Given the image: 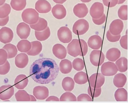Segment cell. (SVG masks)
Masks as SVG:
<instances>
[{
  "label": "cell",
  "instance_id": "obj_1",
  "mask_svg": "<svg viewBox=\"0 0 128 103\" xmlns=\"http://www.w3.org/2000/svg\"><path fill=\"white\" fill-rule=\"evenodd\" d=\"M60 68L55 61L50 58H42L36 60L30 66V74L36 83L48 84L57 77Z\"/></svg>",
  "mask_w": 128,
  "mask_h": 103
},
{
  "label": "cell",
  "instance_id": "obj_2",
  "mask_svg": "<svg viewBox=\"0 0 128 103\" xmlns=\"http://www.w3.org/2000/svg\"><path fill=\"white\" fill-rule=\"evenodd\" d=\"M22 18L25 22L30 25L35 24L38 21V13L32 8H27L24 10L22 15Z\"/></svg>",
  "mask_w": 128,
  "mask_h": 103
},
{
  "label": "cell",
  "instance_id": "obj_3",
  "mask_svg": "<svg viewBox=\"0 0 128 103\" xmlns=\"http://www.w3.org/2000/svg\"><path fill=\"white\" fill-rule=\"evenodd\" d=\"M89 27V23L86 20L84 19H80L74 23L72 27V31L77 35H82L87 32Z\"/></svg>",
  "mask_w": 128,
  "mask_h": 103
},
{
  "label": "cell",
  "instance_id": "obj_4",
  "mask_svg": "<svg viewBox=\"0 0 128 103\" xmlns=\"http://www.w3.org/2000/svg\"><path fill=\"white\" fill-rule=\"evenodd\" d=\"M68 54L74 57L79 56L81 53V47L79 39H74L68 44L67 47Z\"/></svg>",
  "mask_w": 128,
  "mask_h": 103
},
{
  "label": "cell",
  "instance_id": "obj_5",
  "mask_svg": "<svg viewBox=\"0 0 128 103\" xmlns=\"http://www.w3.org/2000/svg\"><path fill=\"white\" fill-rule=\"evenodd\" d=\"M105 60V55L100 50H94L90 55L91 63L94 66L99 67L102 65Z\"/></svg>",
  "mask_w": 128,
  "mask_h": 103
},
{
  "label": "cell",
  "instance_id": "obj_6",
  "mask_svg": "<svg viewBox=\"0 0 128 103\" xmlns=\"http://www.w3.org/2000/svg\"><path fill=\"white\" fill-rule=\"evenodd\" d=\"M101 71L102 74L104 76H112L115 75L118 72V70L114 63L108 62L102 65Z\"/></svg>",
  "mask_w": 128,
  "mask_h": 103
},
{
  "label": "cell",
  "instance_id": "obj_7",
  "mask_svg": "<svg viewBox=\"0 0 128 103\" xmlns=\"http://www.w3.org/2000/svg\"><path fill=\"white\" fill-rule=\"evenodd\" d=\"M57 35L60 41L64 43H69L72 39V32L68 27L66 26L61 27L58 31Z\"/></svg>",
  "mask_w": 128,
  "mask_h": 103
},
{
  "label": "cell",
  "instance_id": "obj_8",
  "mask_svg": "<svg viewBox=\"0 0 128 103\" xmlns=\"http://www.w3.org/2000/svg\"><path fill=\"white\" fill-rule=\"evenodd\" d=\"M89 82L92 87L96 88H101L105 82V77L102 74L96 73L90 77Z\"/></svg>",
  "mask_w": 128,
  "mask_h": 103
},
{
  "label": "cell",
  "instance_id": "obj_9",
  "mask_svg": "<svg viewBox=\"0 0 128 103\" xmlns=\"http://www.w3.org/2000/svg\"><path fill=\"white\" fill-rule=\"evenodd\" d=\"M14 36V33L10 28L6 27L0 29V41L5 44L10 42Z\"/></svg>",
  "mask_w": 128,
  "mask_h": 103
},
{
  "label": "cell",
  "instance_id": "obj_10",
  "mask_svg": "<svg viewBox=\"0 0 128 103\" xmlns=\"http://www.w3.org/2000/svg\"><path fill=\"white\" fill-rule=\"evenodd\" d=\"M104 11L103 4L99 2H96L92 6L90 10V13L92 18L98 19L103 15Z\"/></svg>",
  "mask_w": 128,
  "mask_h": 103
},
{
  "label": "cell",
  "instance_id": "obj_11",
  "mask_svg": "<svg viewBox=\"0 0 128 103\" xmlns=\"http://www.w3.org/2000/svg\"><path fill=\"white\" fill-rule=\"evenodd\" d=\"M14 88L12 85H5L0 87V99L3 101L8 100L14 95Z\"/></svg>",
  "mask_w": 128,
  "mask_h": 103
},
{
  "label": "cell",
  "instance_id": "obj_12",
  "mask_svg": "<svg viewBox=\"0 0 128 103\" xmlns=\"http://www.w3.org/2000/svg\"><path fill=\"white\" fill-rule=\"evenodd\" d=\"M33 94L37 99L43 100L48 97L49 92L48 89L46 87L38 86L34 88Z\"/></svg>",
  "mask_w": 128,
  "mask_h": 103
},
{
  "label": "cell",
  "instance_id": "obj_13",
  "mask_svg": "<svg viewBox=\"0 0 128 103\" xmlns=\"http://www.w3.org/2000/svg\"><path fill=\"white\" fill-rule=\"evenodd\" d=\"M31 29L29 25L25 23H20L16 28V33L21 39H26L29 36Z\"/></svg>",
  "mask_w": 128,
  "mask_h": 103
},
{
  "label": "cell",
  "instance_id": "obj_14",
  "mask_svg": "<svg viewBox=\"0 0 128 103\" xmlns=\"http://www.w3.org/2000/svg\"><path fill=\"white\" fill-rule=\"evenodd\" d=\"M52 8L50 4L46 0H38L35 5V9L40 13H48L50 11Z\"/></svg>",
  "mask_w": 128,
  "mask_h": 103
},
{
  "label": "cell",
  "instance_id": "obj_15",
  "mask_svg": "<svg viewBox=\"0 0 128 103\" xmlns=\"http://www.w3.org/2000/svg\"><path fill=\"white\" fill-rule=\"evenodd\" d=\"M124 24L122 21L119 19L115 20L110 24L109 31L112 35H118L120 34L123 30Z\"/></svg>",
  "mask_w": 128,
  "mask_h": 103
},
{
  "label": "cell",
  "instance_id": "obj_16",
  "mask_svg": "<svg viewBox=\"0 0 128 103\" xmlns=\"http://www.w3.org/2000/svg\"><path fill=\"white\" fill-rule=\"evenodd\" d=\"M73 11L76 17L79 18H82L87 15L88 13V9L85 4L79 3L74 6Z\"/></svg>",
  "mask_w": 128,
  "mask_h": 103
},
{
  "label": "cell",
  "instance_id": "obj_17",
  "mask_svg": "<svg viewBox=\"0 0 128 103\" xmlns=\"http://www.w3.org/2000/svg\"><path fill=\"white\" fill-rule=\"evenodd\" d=\"M52 52L56 57L60 60L65 58L67 54L66 48L60 44H56L54 46Z\"/></svg>",
  "mask_w": 128,
  "mask_h": 103
},
{
  "label": "cell",
  "instance_id": "obj_18",
  "mask_svg": "<svg viewBox=\"0 0 128 103\" xmlns=\"http://www.w3.org/2000/svg\"><path fill=\"white\" fill-rule=\"evenodd\" d=\"M52 12L54 16L58 19H62L66 17V11L62 5L56 4L52 8Z\"/></svg>",
  "mask_w": 128,
  "mask_h": 103
},
{
  "label": "cell",
  "instance_id": "obj_19",
  "mask_svg": "<svg viewBox=\"0 0 128 103\" xmlns=\"http://www.w3.org/2000/svg\"><path fill=\"white\" fill-rule=\"evenodd\" d=\"M89 47L94 50H98L102 47V40L101 37L98 35L91 36L89 39L88 42Z\"/></svg>",
  "mask_w": 128,
  "mask_h": 103
},
{
  "label": "cell",
  "instance_id": "obj_20",
  "mask_svg": "<svg viewBox=\"0 0 128 103\" xmlns=\"http://www.w3.org/2000/svg\"><path fill=\"white\" fill-rule=\"evenodd\" d=\"M29 59L28 56L25 53L18 54L15 58V64L17 67L20 69H24L28 64Z\"/></svg>",
  "mask_w": 128,
  "mask_h": 103
},
{
  "label": "cell",
  "instance_id": "obj_21",
  "mask_svg": "<svg viewBox=\"0 0 128 103\" xmlns=\"http://www.w3.org/2000/svg\"><path fill=\"white\" fill-rule=\"evenodd\" d=\"M28 83V80L27 77L24 75L20 74L16 78L14 86L18 89L23 90L27 86Z\"/></svg>",
  "mask_w": 128,
  "mask_h": 103
},
{
  "label": "cell",
  "instance_id": "obj_22",
  "mask_svg": "<svg viewBox=\"0 0 128 103\" xmlns=\"http://www.w3.org/2000/svg\"><path fill=\"white\" fill-rule=\"evenodd\" d=\"M121 53L120 50L116 48H112L109 49L106 54V58L109 61L114 62L120 57Z\"/></svg>",
  "mask_w": 128,
  "mask_h": 103
},
{
  "label": "cell",
  "instance_id": "obj_23",
  "mask_svg": "<svg viewBox=\"0 0 128 103\" xmlns=\"http://www.w3.org/2000/svg\"><path fill=\"white\" fill-rule=\"evenodd\" d=\"M32 47L30 50L26 53L28 56H34L39 55L42 49L41 43L38 41H35L31 42Z\"/></svg>",
  "mask_w": 128,
  "mask_h": 103
},
{
  "label": "cell",
  "instance_id": "obj_24",
  "mask_svg": "<svg viewBox=\"0 0 128 103\" xmlns=\"http://www.w3.org/2000/svg\"><path fill=\"white\" fill-rule=\"evenodd\" d=\"M127 78L124 74L119 73L114 77L113 83L114 86L118 88H122L125 86L127 81Z\"/></svg>",
  "mask_w": 128,
  "mask_h": 103
},
{
  "label": "cell",
  "instance_id": "obj_25",
  "mask_svg": "<svg viewBox=\"0 0 128 103\" xmlns=\"http://www.w3.org/2000/svg\"><path fill=\"white\" fill-rule=\"evenodd\" d=\"M72 62L67 59L62 60L60 64V69L61 72L64 74L70 73L72 71Z\"/></svg>",
  "mask_w": 128,
  "mask_h": 103
},
{
  "label": "cell",
  "instance_id": "obj_26",
  "mask_svg": "<svg viewBox=\"0 0 128 103\" xmlns=\"http://www.w3.org/2000/svg\"><path fill=\"white\" fill-rule=\"evenodd\" d=\"M48 26V22L44 19L39 17L38 21L35 24L30 25L31 28L35 31H40L46 29Z\"/></svg>",
  "mask_w": 128,
  "mask_h": 103
},
{
  "label": "cell",
  "instance_id": "obj_27",
  "mask_svg": "<svg viewBox=\"0 0 128 103\" xmlns=\"http://www.w3.org/2000/svg\"><path fill=\"white\" fill-rule=\"evenodd\" d=\"M114 96L115 100L117 101L126 102L128 101V92L124 88L118 89L115 92Z\"/></svg>",
  "mask_w": 128,
  "mask_h": 103
},
{
  "label": "cell",
  "instance_id": "obj_28",
  "mask_svg": "<svg viewBox=\"0 0 128 103\" xmlns=\"http://www.w3.org/2000/svg\"><path fill=\"white\" fill-rule=\"evenodd\" d=\"M31 43L27 40H22L18 43L17 47L18 51L22 53H27L31 49Z\"/></svg>",
  "mask_w": 128,
  "mask_h": 103
},
{
  "label": "cell",
  "instance_id": "obj_29",
  "mask_svg": "<svg viewBox=\"0 0 128 103\" xmlns=\"http://www.w3.org/2000/svg\"><path fill=\"white\" fill-rule=\"evenodd\" d=\"M74 79L76 83L80 85L86 84L88 81L87 74L83 72L77 73L74 75Z\"/></svg>",
  "mask_w": 128,
  "mask_h": 103
},
{
  "label": "cell",
  "instance_id": "obj_30",
  "mask_svg": "<svg viewBox=\"0 0 128 103\" xmlns=\"http://www.w3.org/2000/svg\"><path fill=\"white\" fill-rule=\"evenodd\" d=\"M62 85L63 89L65 91L71 92L74 88L75 83L72 78L66 77L63 79Z\"/></svg>",
  "mask_w": 128,
  "mask_h": 103
},
{
  "label": "cell",
  "instance_id": "obj_31",
  "mask_svg": "<svg viewBox=\"0 0 128 103\" xmlns=\"http://www.w3.org/2000/svg\"><path fill=\"white\" fill-rule=\"evenodd\" d=\"M51 32L48 27L45 30L40 31H35V35L37 40L40 41H45L50 36Z\"/></svg>",
  "mask_w": 128,
  "mask_h": 103
},
{
  "label": "cell",
  "instance_id": "obj_32",
  "mask_svg": "<svg viewBox=\"0 0 128 103\" xmlns=\"http://www.w3.org/2000/svg\"><path fill=\"white\" fill-rule=\"evenodd\" d=\"M116 61L115 64L118 71L122 73L127 71L128 69V61L127 58L124 57H122Z\"/></svg>",
  "mask_w": 128,
  "mask_h": 103
},
{
  "label": "cell",
  "instance_id": "obj_33",
  "mask_svg": "<svg viewBox=\"0 0 128 103\" xmlns=\"http://www.w3.org/2000/svg\"><path fill=\"white\" fill-rule=\"evenodd\" d=\"M3 49L6 51L8 55V59L13 58L16 56L18 53V50L16 46L11 43L5 45Z\"/></svg>",
  "mask_w": 128,
  "mask_h": 103
},
{
  "label": "cell",
  "instance_id": "obj_34",
  "mask_svg": "<svg viewBox=\"0 0 128 103\" xmlns=\"http://www.w3.org/2000/svg\"><path fill=\"white\" fill-rule=\"evenodd\" d=\"M26 0H12L10 5L12 8L16 11H21L26 7Z\"/></svg>",
  "mask_w": 128,
  "mask_h": 103
},
{
  "label": "cell",
  "instance_id": "obj_35",
  "mask_svg": "<svg viewBox=\"0 0 128 103\" xmlns=\"http://www.w3.org/2000/svg\"><path fill=\"white\" fill-rule=\"evenodd\" d=\"M15 97L17 101H30V95L24 90H18L15 94Z\"/></svg>",
  "mask_w": 128,
  "mask_h": 103
},
{
  "label": "cell",
  "instance_id": "obj_36",
  "mask_svg": "<svg viewBox=\"0 0 128 103\" xmlns=\"http://www.w3.org/2000/svg\"><path fill=\"white\" fill-rule=\"evenodd\" d=\"M11 10L10 5L6 3L0 6V18H4L8 16Z\"/></svg>",
  "mask_w": 128,
  "mask_h": 103
},
{
  "label": "cell",
  "instance_id": "obj_37",
  "mask_svg": "<svg viewBox=\"0 0 128 103\" xmlns=\"http://www.w3.org/2000/svg\"><path fill=\"white\" fill-rule=\"evenodd\" d=\"M73 68L78 71L82 70L85 67L84 61L81 59L77 58L75 59L72 63Z\"/></svg>",
  "mask_w": 128,
  "mask_h": 103
},
{
  "label": "cell",
  "instance_id": "obj_38",
  "mask_svg": "<svg viewBox=\"0 0 128 103\" xmlns=\"http://www.w3.org/2000/svg\"><path fill=\"white\" fill-rule=\"evenodd\" d=\"M102 91L101 88H94L90 86L88 87V94L92 98L98 97L101 95Z\"/></svg>",
  "mask_w": 128,
  "mask_h": 103
},
{
  "label": "cell",
  "instance_id": "obj_39",
  "mask_svg": "<svg viewBox=\"0 0 128 103\" xmlns=\"http://www.w3.org/2000/svg\"><path fill=\"white\" fill-rule=\"evenodd\" d=\"M118 15L121 19L124 21L128 20V6H122L118 11Z\"/></svg>",
  "mask_w": 128,
  "mask_h": 103
},
{
  "label": "cell",
  "instance_id": "obj_40",
  "mask_svg": "<svg viewBox=\"0 0 128 103\" xmlns=\"http://www.w3.org/2000/svg\"><path fill=\"white\" fill-rule=\"evenodd\" d=\"M60 100L61 101H76V96L72 93L66 92L63 94L60 97Z\"/></svg>",
  "mask_w": 128,
  "mask_h": 103
},
{
  "label": "cell",
  "instance_id": "obj_41",
  "mask_svg": "<svg viewBox=\"0 0 128 103\" xmlns=\"http://www.w3.org/2000/svg\"><path fill=\"white\" fill-rule=\"evenodd\" d=\"M10 69V64L7 60L4 64L0 65V75H5L7 74L9 72Z\"/></svg>",
  "mask_w": 128,
  "mask_h": 103
},
{
  "label": "cell",
  "instance_id": "obj_42",
  "mask_svg": "<svg viewBox=\"0 0 128 103\" xmlns=\"http://www.w3.org/2000/svg\"><path fill=\"white\" fill-rule=\"evenodd\" d=\"M81 47V53L79 55L81 57L84 56L87 54L88 52V47L86 42L84 40L79 39Z\"/></svg>",
  "mask_w": 128,
  "mask_h": 103
},
{
  "label": "cell",
  "instance_id": "obj_43",
  "mask_svg": "<svg viewBox=\"0 0 128 103\" xmlns=\"http://www.w3.org/2000/svg\"><path fill=\"white\" fill-rule=\"evenodd\" d=\"M8 59L7 51L4 49H0V65L4 64Z\"/></svg>",
  "mask_w": 128,
  "mask_h": 103
},
{
  "label": "cell",
  "instance_id": "obj_44",
  "mask_svg": "<svg viewBox=\"0 0 128 103\" xmlns=\"http://www.w3.org/2000/svg\"><path fill=\"white\" fill-rule=\"evenodd\" d=\"M106 37L108 40L112 42H115L118 41L120 39L121 35H114L112 34L108 30L106 34Z\"/></svg>",
  "mask_w": 128,
  "mask_h": 103
},
{
  "label": "cell",
  "instance_id": "obj_45",
  "mask_svg": "<svg viewBox=\"0 0 128 103\" xmlns=\"http://www.w3.org/2000/svg\"><path fill=\"white\" fill-rule=\"evenodd\" d=\"M78 101H92V99L89 95L86 94H82L77 97Z\"/></svg>",
  "mask_w": 128,
  "mask_h": 103
},
{
  "label": "cell",
  "instance_id": "obj_46",
  "mask_svg": "<svg viewBox=\"0 0 128 103\" xmlns=\"http://www.w3.org/2000/svg\"><path fill=\"white\" fill-rule=\"evenodd\" d=\"M104 5L110 8L115 6L118 4V0H102Z\"/></svg>",
  "mask_w": 128,
  "mask_h": 103
},
{
  "label": "cell",
  "instance_id": "obj_47",
  "mask_svg": "<svg viewBox=\"0 0 128 103\" xmlns=\"http://www.w3.org/2000/svg\"><path fill=\"white\" fill-rule=\"evenodd\" d=\"M120 45L123 49L127 50L128 47V35L126 34L122 36L120 41Z\"/></svg>",
  "mask_w": 128,
  "mask_h": 103
},
{
  "label": "cell",
  "instance_id": "obj_48",
  "mask_svg": "<svg viewBox=\"0 0 128 103\" xmlns=\"http://www.w3.org/2000/svg\"><path fill=\"white\" fill-rule=\"evenodd\" d=\"M106 19V16L105 14H104L100 18L98 19L92 18V20L94 23L96 25H100L105 22Z\"/></svg>",
  "mask_w": 128,
  "mask_h": 103
},
{
  "label": "cell",
  "instance_id": "obj_49",
  "mask_svg": "<svg viewBox=\"0 0 128 103\" xmlns=\"http://www.w3.org/2000/svg\"><path fill=\"white\" fill-rule=\"evenodd\" d=\"M9 20V16L4 18H0V26H3L6 25L8 22Z\"/></svg>",
  "mask_w": 128,
  "mask_h": 103
},
{
  "label": "cell",
  "instance_id": "obj_50",
  "mask_svg": "<svg viewBox=\"0 0 128 103\" xmlns=\"http://www.w3.org/2000/svg\"><path fill=\"white\" fill-rule=\"evenodd\" d=\"M46 101H59L60 100L58 97L54 96H51L47 98Z\"/></svg>",
  "mask_w": 128,
  "mask_h": 103
},
{
  "label": "cell",
  "instance_id": "obj_51",
  "mask_svg": "<svg viewBox=\"0 0 128 103\" xmlns=\"http://www.w3.org/2000/svg\"><path fill=\"white\" fill-rule=\"evenodd\" d=\"M53 0L56 3L62 4L65 2L67 0Z\"/></svg>",
  "mask_w": 128,
  "mask_h": 103
},
{
  "label": "cell",
  "instance_id": "obj_52",
  "mask_svg": "<svg viewBox=\"0 0 128 103\" xmlns=\"http://www.w3.org/2000/svg\"><path fill=\"white\" fill-rule=\"evenodd\" d=\"M30 101H36V100L35 98L33 96L30 95Z\"/></svg>",
  "mask_w": 128,
  "mask_h": 103
},
{
  "label": "cell",
  "instance_id": "obj_53",
  "mask_svg": "<svg viewBox=\"0 0 128 103\" xmlns=\"http://www.w3.org/2000/svg\"><path fill=\"white\" fill-rule=\"evenodd\" d=\"M126 0H118V4H120L124 3Z\"/></svg>",
  "mask_w": 128,
  "mask_h": 103
},
{
  "label": "cell",
  "instance_id": "obj_54",
  "mask_svg": "<svg viewBox=\"0 0 128 103\" xmlns=\"http://www.w3.org/2000/svg\"><path fill=\"white\" fill-rule=\"evenodd\" d=\"M82 2L84 3H88L91 2L92 0H80Z\"/></svg>",
  "mask_w": 128,
  "mask_h": 103
},
{
  "label": "cell",
  "instance_id": "obj_55",
  "mask_svg": "<svg viewBox=\"0 0 128 103\" xmlns=\"http://www.w3.org/2000/svg\"><path fill=\"white\" fill-rule=\"evenodd\" d=\"M6 0H0V6L3 5L6 2Z\"/></svg>",
  "mask_w": 128,
  "mask_h": 103
}]
</instances>
